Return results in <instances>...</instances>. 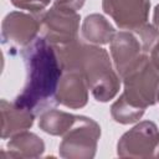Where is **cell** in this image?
Wrapping results in <instances>:
<instances>
[{"label": "cell", "instance_id": "9", "mask_svg": "<svg viewBox=\"0 0 159 159\" xmlns=\"http://www.w3.org/2000/svg\"><path fill=\"white\" fill-rule=\"evenodd\" d=\"M39 30H41V17L11 12L2 22V43L25 47L36 39Z\"/></svg>", "mask_w": 159, "mask_h": 159}, {"label": "cell", "instance_id": "14", "mask_svg": "<svg viewBox=\"0 0 159 159\" xmlns=\"http://www.w3.org/2000/svg\"><path fill=\"white\" fill-rule=\"evenodd\" d=\"M12 157H39L42 154L43 142L32 133H20L7 143Z\"/></svg>", "mask_w": 159, "mask_h": 159}, {"label": "cell", "instance_id": "16", "mask_svg": "<svg viewBox=\"0 0 159 159\" xmlns=\"http://www.w3.org/2000/svg\"><path fill=\"white\" fill-rule=\"evenodd\" d=\"M56 4H60L62 6H66V7H70V9H73V10H78L82 7L84 0H56L55 1Z\"/></svg>", "mask_w": 159, "mask_h": 159}, {"label": "cell", "instance_id": "12", "mask_svg": "<svg viewBox=\"0 0 159 159\" xmlns=\"http://www.w3.org/2000/svg\"><path fill=\"white\" fill-rule=\"evenodd\" d=\"M83 37L94 43H108L112 41L114 29L112 25L101 15L93 14L86 17L82 26Z\"/></svg>", "mask_w": 159, "mask_h": 159}, {"label": "cell", "instance_id": "10", "mask_svg": "<svg viewBox=\"0 0 159 159\" xmlns=\"http://www.w3.org/2000/svg\"><path fill=\"white\" fill-rule=\"evenodd\" d=\"M57 91V103L70 108H81L87 103V83L78 72H63Z\"/></svg>", "mask_w": 159, "mask_h": 159}, {"label": "cell", "instance_id": "7", "mask_svg": "<svg viewBox=\"0 0 159 159\" xmlns=\"http://www.w3.org/2000/svg\"><path fill=\"white\" fill-rule=\"evenodd\" d=\"M159 132L153 122H142L127 132L118 142L120 157H158Z\"/></svg>", "mask_w": 159, "mask_h": 159}, {"label": "cell", "instance_id": "13", "mask_svg": "<svg viewBox=\"0 0 159 159\" xmlns=\"http://www.w3.org/2000/svg\"><path fill=\"white\" fill-rule=\"evenodd\" d=\"M77 116L60 112L56 109H50L42 113L40 120H39V127L52 135H62L65 134L75 123Z\"/></svg>", "mask_w": 159, "mask_h": 159}, {"label": "cell", "instance_id": "3", "mask_svg": "<svg viewBox=\"0 0 159 159\" xmlns=\"http://www.w3.org/2000/svg\"><path fill=\"white\" fill-rule=\"evenodd\" d=\"M159 39V29L143 25L134 30H123L111 41V53L119 76L123 78L150 58L152 48Z\"/></svg>", "mask_w": 159, "mask_h": 159}, {"label": "cell", "instance_id": "6", "mask_svg": "<svg viewBox=\"0 0 159 159\" xmlns=\"http://www.w3.org/2000/svg\"><path fill=\"white\" fill-rule=\"evenodd\" d=\"M99 134V125L93 119L77 116L73 125L65 133V138L60 144L61 157L92 158L96 153Z\"/></svg>", "mask_w": 159, "mask_h": 159}, {"label": "cell", "instance_id": "18", "mask_svg": "<svg viewBox=\"0 0 159 159\" xmlns=\"http://www.w3.org/2000/svg\"><path fill=\"white\" fill-rule=\"evenodd\" d=\"M153 20H154V25L157 26V29H159V4H158V5L155 6V9H154Z\"/></svg>", "mask_w": 159, "mask_h": 159}, {"label": "cell", "instance_id": "4", "mask_svg": "<svg viewBox=\"0 0 159 159\" xmlns=\"http://www.w3.org/2000/svg\"><path fill=\"white\" fill-rule=\"evenodd\" d=\"M122 80L124 82V92L118 101L143 113L148 106L157 103L159 94V70L153 65L150 58Z\"/></svg>", "mask_w": 159, "mask_h": 159}, {"label": "cell", "instance_id": "2", "mask_svg": "<svg viewBox=\"0 0 159 159\" xmlns=\"http://www.w3.org/2000/svg\"><path fill=\"white\" fill-rule=\"evenodd\" d=\"M53 47L63 72L81 73L97 101L107 102L117 94L120 84L119 78L113 71L104 48L86 45L78 39Z\"/></svg>", "mask_w": 159, "mask_h": 159}, {"label": "cell", "instance_id": "11", "mask_svg": "<svg viewBox=\"0 0 159 159\" xmlns=\"http://www.w3.org/2000/svg\"><path fill=\"white\" fill-rule=\"evenodd\" d=\"M1 114H2V138L12 135L17 132L26 130L32 125L35 114L17 107L15 103H7L5 99L1 101Z\"/></svg>", "mask_w": 159, "mask_h": 159}, {"label": "cell", "instance_id": "8", "mask_svg": "<svg viewBox=\"0 0 159 159\" xmlns=\"http://www.w3.org/2000/svg\"><path fill=\"white\" fill-rule=\"evenodd\" d=\"M102 6L122 30H134L147 24L149 0H103Z\"/></svg>", "mask_w": 159, "mask_h": 159}, {"label": "cell", "instance_id": "20", "mask_svg": "<svg viewBox=\"0 0 159 159\" xmlns=\"http://www.w3.org/2000/svg\"><path fill=\"white\" fill-rule=\"evenodd\" d=\"M158 157H159V154H158Z\"/></svg>", "mask_w": 159, "mask_h": 159}, {"label": "cell", "instance_id": "5", "mask_svg": "<svg viewBox=\"0 0 159 159\" xmlns=\"http://www.w3.org/2000/svg\"><path fill=\"white\" fill-rule=\"evenodd\" d=\"M78 25L80 15L77 11L56 2L41 16L42 37L53 46L76 41L78 39Z\"/></svg>", "mask_w": 159, "mask_h": 159}, {"label": "cell", "instance_id": "17", "mask_svg": "<svg viewBox=\"0 0 159 159\" xmlns=\"http://www.w3.org/2000/svg\"><path fill=\"white\" fill-rule=\"evenodd\" d=\"M150 61H152L153 65L159 70V39H158V41L155 42L154 47L152 48V52H150Z\"/></svg>", "mask_w": 159, "mask_h": 159}, {"label": "cell", "instance_id": "1", "mask_svg": "<svg viewBox=\"0 0 159 159\" xmlns=\"http://www.w3.org/2000/svg\"><path fill=\"white\" fill-rule=\"evenodd\" d=\"M20 52L26 66V82L14 103L36 116L58 104L57 91L63 70L55 47L42 36Z\"/></svg>", "mask_w": 159, "mask_h": 159}, {"label": "cell", "instance_id": "15", "mask_svg": "<svg viewBox=\"0 0 159 159\" xmlns=\"http://www.w3.org/2000/svg\"><path fill=\"white\" fill-rule=\"evenodd\" d=\"M11 2L16 7L30 10L32 12H37L45 9L48 5L50 0H11Z\"/></svg>", "mask_w": 159, "mask_h": 159}, {"label": "cell", "instance_id": "19", "mask_svg": "<svg viewBox=\"0 0 159 159\" xmlns=\"http://www.w3.org/2000/svg\"><path fill=\"white\" fill-rule=\"evenodd\" d=\"M158 101H159V94H158Z\"/></svg>", "mask_w": 159, "mask_h": 159}]
</instances>
